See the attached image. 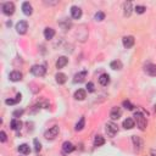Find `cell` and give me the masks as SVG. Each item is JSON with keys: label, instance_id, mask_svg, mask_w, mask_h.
I'll return each instance as SVG.
<instances>
[{"label": "cell", "instance_id": "obj_24", "mask_svg": "<svg viewBox=\"0 0 156 156\" xmlns=\"http://www.w3.org/2000/svg\"><path fill=\"white\" fill-rule=\"evenodd\" d=\"M123 127H124L126 129H132V128L134 127V121H133L132 118L124 119V121H123Z\"/></svg>", "mask_w": 156, "mask_h": 156}, {"label": "cell", "instance_id": "obj_14", "mask_svg": "<svg viewBox=\"0 0 156 156\" xmlns=\"http://www.w3.org/2000/svg\"><path fill=\"white\" fill-rule=\"evenodd\" d=\"M132 140H133V144H134V146H135V150H136V151H140L141 147H143V140H141L139 136H135V135L132 138Z\"/></svg>", "mask_w": 156, "mask_h": 156}, {"label": "cell", "instance_id": "obj_33", "mask_svg": "<svg viewBox=\"0 0 156 156\" xmlns=\"http://www.w3.org/2000/svg\"><path fill=\"white\" fill-rule=\"evenodd\" d=\"M23 110H16V111H13V113H12V116L13 117H20V116H22L23 115Z\"/></svg>", "mask_w": 156, "mask_h": 156}, {"label": "cell", "instance_id": "obj_3", "mask_svg": "<svg viewBox=\"0 0 156 156\" xmlns=\"http://www.w3.org/2000/svg\"><path fill=\"white\" fill-rule=\"evenodd\" d=\"M57 134H58V127H57V126H52L51 128H49V129L45 132L44 136H45L46 139H49V140H52V139H55V138L57 136Z\"/></svg>", "mask_w": 156, "mask_h": 156}, {"label": "cell", "instance_id": "obj_17", "mask_svg": "<svg viewBox=\"0 0 156 156\" xmlns=\"http://www.w3.org/2000/svg\"><path fill=\"white\" fill-rule=\"evenodd\" d=\"M10 127H11V129H13V130H18V129H21V127H22V122H21L20 119H17V118H13V119L11 121V123H10Z\"/></svg>", "mask_w": 156, "mask_h": 156}, {"label": "cell", "instance_id": "obj_21", "mask_svg": "<svg viewBox=\"0 0 156 156\" xmlns=\"http://www.w3.org/2000/svg\"><path fill=\"white\" fill-rule=\"evenodd\" d=\"M55 78H56V82H57L58 84H65L66 80H67V77H66L65 73H57V74L55 76Z\"/></svg>", "mask_w": 156, "mask_h": 156}, {"label": "cell", "instance_id": "obj_30", "mask_svg": "<svg viewBox=\"0 0 156 156\" xmlns=\"http://www.w3.org/2000/svg\"><path fill=\"white\" fill-rule=\"evenodd\" d=\"M134 10L136 11V13H144L145 10H146V7L145 6H141V5H136V7Z\"/></svg>", "mask_w": 156, "mask_h": 156}, {"label": "cell", "instance_id": "obj_20", "mask_svg": "<svg viewBox=\"0 0 156 156\" xmlns=\"http://www.w3.org/2000/svg\"><path fill=\"white\" fill-rule=\"evenodd\" d=\"M87 96V93L84 89H78L76 93H74V99L76 100H84Z\"/></svg>", "mask_w": 156, "mask_h": 156}, {"label": "cell", "instance_id": "obj_16", "mask_svg": "<svg viewBox=\"0 0 156 156\" xmlns=\"http://www.w3.org/2000/svg\"><path fill=\"white\" fill-rule=\"evenodd\" d=\"M85 77H87V71H82V72H79V73H77V74L74 76L73 82H74V83H80V82L84 80Z\"/></svg>", "mask_w": 156, "mask_h": 156}, {"label": "cell", "instance_id": "obj_36", "mask_svg": "<svg viewBox=\"0 0 156 156\" xmlns=\"http://www.w3.org/2000/svg\"><path fill=\"white\" fill-rule=\"evenodd\" d=\"M149 156H156V154H155V152H154V151H151V154H150V155H149Z\"/></svg>", "mask_w": 156, "mask_h": 156}, {"label": "cell", "instance_id": "obj_8", "mask_svg": "<svg viewBox=\"0 0 156 156\" xmlns=\"http://www.w3.org/2000/svg\"><path fill=\"white\" fill-rule=\"evenodd\" d=\"M144 71H145V73H147L149 76L155 77V76H156V65H154V63H147V65H145Z\"/></svg>", "mask_w": 156, "mask_h": 156}, {"label": "cell", "instance_id": "obj_22", "mask_svg": "<svg viewBox=\"0 0 156 156\" xmlns=\"http://www.w3.org/2000/svg\"><path fill=\"white\" fill-rule=\"evenodd\" d=\"M21 94H17L16 95V99H6L5 100V104L6 105H15V104H17L18 101H21Z\"/></svg>", "mask_w": 156, "mask_h": 156}, {"label": "cell", "instance_id": "obj_6", "mask_svg": "<svg viewBox=\"0 0 156 156\" xmlns=\"http://www.w3.org/2000/svg\"><path fill=\"white\" fill-rule=\"evenodd\" d=\"M28 29V24L26 21H20L17 24H16V30L18 34H24Z\"/></svg>", "mask_w": 156, "mask_h": 156}, {"label": "cell", "instance_id": "obj_27", "mask_svg": "<svg viewBox=\"0 0 156 156\" xmlns=\"http://www.w3.org/2000/svg\"><path fill=\"white\" fill-rule=\"evenodd\" d=\"M110 67H111L112 69H121V68H122V62L118 61V60H115V61H112V62L110 63Z\"/></svg>", "mask_w": 156, "mask_h": 156}, {"label": "cell", "instance_id": "obj_31", "mask_svg": "<svg viewBox=\"0 0 156 156\" xmlns=\"http://www.w3.org/2000/svg\"><path fill=\"white\" fill-rule=\"evenodd\" d=\"M122 105L126 107V108H128V110H133L134 108V106L130 104V101H128V100H124L123 102H122Z\"/></svg>", "mask_w": 156, "mask_h": 156}, {"label": "cell", "instance_id": "obj_15", "mask_svg": "<svg viewBox=\"0 0 156 156\" xmlns=\"http://www.w3.org/2000/svg\"><path fill=\"white\" fill-rule=\"evenodd\" d=\"M21 79H22V73H21V72L13 71V72L10 73V80H12V82H18V80H21Z\"/></svg>", "mask_w": 156, "mask_h": 156}, {"label": "cell", "instance_id": "obj_29", "mask_svg": "<svg viewBox=\"0 0 156 156\" xmlns=\"http://www.w3.org/2000/svg\"><path fill=\"white\" fill-rule=\"evenodd\" d=\"M104 18H105V13H104V12L99 11V12L95 13V20H96V21H102Z\"/></svg>", "mask_w": 156, "mask_h": 156}, {"label": "cell", "instance_id": "obj_7", "mask_svg": "<svg viewBox=\"0 0 156 156\" xmlns=\"http://www.w3.org/2000/svg\"><path fill=\"white\" fill-rule=\"evenodd\" d=\"M134 37H132V35H127V37H124L123 39H122V43H123V46L126 48V49H130L133 45H134Z\"/></svg>", "mask_w": 156, "mask_h": 156}, {"label": "cell", "instance_id": "obj_4", "mask_svg": "<svg viewBox=\"0 0 156 156\" xmlns=\"http://www.w3.org/2000/svg\"><path fill=\"white\" fill-rule=\"evenodd\" d=\"M117 132H118V128L113 122H107L106 123V133H107L108 136H111V138L115 136Z\"/></svg>", "mask_w": 156, "mask_h": 156}, {"label": "cell", "instance_id": "obj_12", "mask_svg": "<svg viewBox=\"0 0 156 156\" xmlns=\"http://www.w3.org/2000/svg\"><path fill=\"white\" fill-rule=\"evenodd\" d=\"M22 11H23L24 15L30 16L32 12H33V7H32V5H30L29 2H23V4H22Z\"/></svg>", "mask_w": 156, "mask_h": 156}, {"label": "cell", "instance_id": "obj_13", "mask_svg": "<svg viewBox=\"0 0 156 156\" xmlns=\"http://www.w3.org/2000/svg\"><path fill=\"white\" fill-rule=\"evenodd\" d=\"M67 62H68V58H67L66 56L58 57L57 61H56V68H63V67L67 65Z\"/></svg>", "mask_w": 156, "mask_h": 156}, {"label": "cell", "instance_id": "obj_2", "mask_svg": "<svg viewBox=\"0 0 156 156\" xmlns=\"http://www.w3.org/2000/svg\"><path fill=\"white\" fill-rule=\"evenodd\" d=\"M30 72H32V74H34L37 77H43L46 72V68L43 65H34V66H32Z\"/></svg>", "mask_w": 156, "mask_h": 156}, {"label": "cell", "instance_id": "obj_18", "mask_svg": "<svg viewBox=\"0 0 156 156\" xmlns=\"http://www.w3.org/2000/svg\"><path fill=\"white\" fill-rule=\"evenodd\" d=\"M54 35H55V29L49 28V27L44 29V37H45V39L50 40V39H52V38H54Z\"/></svg>", "mask_w": 156, "mask_h": 156}, {"label": "cell", "instance_id": "obj_1", "mask_svg": "<svg viewBox=\"0 0 156 156\" xmlns=\"http://www.w3.org/2000/svg\"><path fill=\"white\" fill-rule=\"evenodd\" d=\"M134 118H135L138 128L140 130H145V128H146V118L144 117V115L141 112H135L134 113Z\"/></svg>", "mask_w": 156, "mask_h": 156}, {"label": "cell", "instance_id": "obj_5", "mask_svg": "<svg viewBox=\"0 0 156 156\" xmlns=\"http://www.w3.org/2000/svg\"><path fill=\"white\" fill-rule=\"evenodd\" d=\"M2 12L5 15H7V16L12 15L15 12V5L12 2H5V4H2Z\"/></svg>", "mask_w": 156, "mask_h": 156}, {"label": "cell", "instance_id": "obj_11", "mask_svg": "<svg viewBox=\"0 0 156 156\" xmlns=\"http://www.w3.org/2000/svg\"><path fill=\"white\" fill-rule=\"evenodd\" d=\"M74 145L72 144V143H69V141H65L63 144H62V150H63V152H66V154H69V152H72V151H74Z\"/></svg>", "mask_w": 156, "mask_h": 156}, {"label": "cell", "instance_id": "obj_19", "mask_svg": "<svg viewBox=\"0 0 156 156\" xmlns=\"http://www.w3.org/2000/svg\"><path fill=\"white\" fill-rule=\"evenodd\" d=\"M99 83L101 84V85H107L108 83H110V76L108 74H106V73H102L100 77H99Z\"/></svg>", "mask_w": 156, "mask_h": 156}, {"label": "cell", "instance_id": "obj_25", "mask_svg": "<svg viewBox=\"0 0 156 156\" xmlns=\"http://www.w3.org/2000/svg\"><path fill=\"white\" fill-rule=\"evenodd\" d=\"M105 144V139H104V136H101V135H96L95 138H94V145L95 146H101V145H104Z\"/></svg>", "mask_w": 156, "mask_h": 156}, {"label": "cell", "instance_id": "obj_9", "mask_svg": "<svg viewBox=\"0 0 156 156\" xmlns=\"http://www.w3.org/2000/svg\"><path fill=\"white\" fill-rule=\"evenodd\" d=\"M121 115H122V110L119 107H117V106L116 107H112L111 111H110V117L112 119H118L121 117Z\"/></svg>", "mask_w": 156, "mask_h": 156}, {"label": "cell", "instance_id": "obj_23", "mask_svg": "<svg viewBox=\"0 0 156 156\" xmlns=\"http://www.w3.org/2000/svg\"><path fill=\"white\" fill-rule=\"evenodd\" d=\"M18 151H20L21 154H23V155L29 154V151H30L29 145H27V144H21V145L18 146Z\"/></svg>", "mask_w": 156, "mask_h": 156}, {"label": "cell", "instance_id": "obj_26", "mask_svg": "<svg viewBox=\"0 0 156 156\" xmlns=\"http://www.w3.org/2000/svg\"><path fill=\"white\" fill-rule=\"evenodd\" d=\"M132 13V2L128 1V2H124V16H130Z\"/></svg>", "mask_w": 156, "mask_h": 156}, {"label": "cell", "instance_id": "obj_10", "mask_svg": "<svg viewBox=\"0 0 156 156\" xmlns=\"http://www.w3.org/2000/svg\"><path fill=\"white\" fill-rule=\"evenodd\" d=\"M71 15H72V17H73L74 20L80 18V17H82V10H80V7H78V6H72V7H71Z\"/></svg>", "mask_w": 156, "mask_h": 156}, {"label": "cell", "instance_id": "obj_35", "mask_svg": "<svg viewBox=\"0 0 156 156\" xmlns=\"http://www.w3.org/2000/svg\"><path fill=\"white\" fill-rule=\"evenodd\" d=\"M0 140H1L2 143H5V141H6V134H5V132H4V130H1V132H0Z\"/></svg>", "mask_w": 156, "mask_h": 156}, {"label": "cell", "instance_id": "obj_28", "mask_svg": "<svg viewBox=\"0 0 156 156\" xmlns=\"http://www.w3.org/2000/svg\"><path fill=\"white\" fill-rule=\"evenodd\" d=\"M84 124H85V118H84V117H80V119H79V122L76 124L74 129H76V130H82V129L84 128Z\"/></svg>", "mask_w": 156, "mask_h": 156}, {"label": "cell", "instance_id": "obj_34", "mask_svg": "<svg viewBox=\"0 0 156 156\" xmlns=\"http://www.w3.org/2000/svg\"><path fill=\"white\" fill-rule=\"evenodd\" d=\"M87 89H88V91H90V93H93L95 89H94V84L91 83V82H89L88 84H87Z\"/></svg>", "mask_w": 156, "mask_h": 156}, {"label": "cell", "instance_id": "obj_32", "mask_svg": "<svg viewBox=\"0 0 156 156\" xmlns=\"http://www.w3.org/2000/svg\"><path fill=\"white\" fill-rule=\"evenodd\" d=\"M33 143H34V149H35V151H37V152L40 151V149H41V144L38 141V139H34Z\"/></svg>", "mask_w": 156, "mask_h": 156}]
</instances>
